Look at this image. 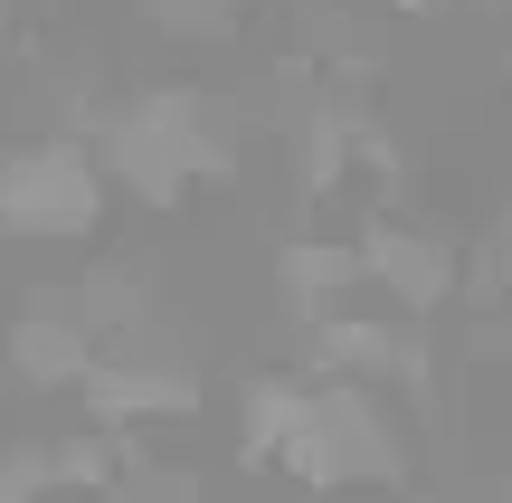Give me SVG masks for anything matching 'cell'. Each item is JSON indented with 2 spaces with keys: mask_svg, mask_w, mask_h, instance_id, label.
Listing matches in <instances>:
<instances>
[{
  "mask_svg": "<svg viewBox=\"0 0 512 503\" xmlns=\"http://www.w3.org/2000/svg\"><path fill=\"white\" fill-rule=\"evenodd\" d=\"M105 162H95L86 133H38V143L0 152V238H38L67 247L105 228Z\"/></svg>",
  "mask_w": 512,
  "mask_h": 503,
  "instance_id": "1",
  "label": "cell"
},
{
  "mask_svg": "<svg viewBox=\"0 0 512 503\" xmlns=\"http://www.w3.org/2000/svg\"><path fill=\"white\" fill-rule=\"evenodd\" d=\"M238 456L256 475L304 485V494H342V466H332V437H323V390L304 371H247L238 380Z\"/></svg>",
  "mask_w": 512,
  "mask_h": 503,
  "instance_id": "2",
  "label": "cell"
},
{
  "mask_svg": "<svg viewBox=\"0 0 512 503\" xmlns=\"http://www.w3.org/2000/svg\"><path fill=\"white\" fill-rule=\"evenodd\" d=\"M351 247H361V285L380 295V314H399V323H427V314H446V304H456V285H465V257L437 238V228L370 219Z\"/></svg>",
  "mask_w": 512,
  "mask_h": 503,
  "instance_id": "3",
  "label": "cell"
},
{
  "mask_svg": "<svg viewBox=\"0 0 512 503\" xmlns=\"http://www.w3.org/2000/svg\"><path fill=\"white\" fill-rule=\"evenodd\" d=\"M76 399H86L95 428L143 437V428H162V418L200 409V371H190V361H152V352H95V371H86Z\"/></svg>",
  "mask_w": 512,
  "mask_h": 503,
  "instance_id": "4",
  "label": "cell"
},
{
  "mask_svg": "<svg viewBox=\"0 0 512 503\" xmlns=\"http://www.w3.org/2000/svg\"><path fill=\"white\" fill-rule=\"evenodd\" d=\"M323 390V437L342 485H389L408 494V428L389 418V390H361V380H313Z\"/></svg>",
  "mask_w": 512,
  "mask_h": 503,
  "instance_id": "5",
  "label": "cell"
},
{
  "mask_svg": "<svg viewBox=\"0 0 512 503\" xmlns=\"http://www.w3.org/2000/svg\"><path fill=\"white\" fill-rule=\"evenodd\" d=\"M266 276H275V304H285V323H294V333L370 295V285H361V247H351V238H332V228H304V238H285V247L266 257Z\"/></svg>",
  "mask_w": 512,
  "mask_h": 503,
  "instance_id": "6",
  "label": "cell"
},
{
  "mask_svg": "<svg viewBox=\"0 0 512 503\" xmlns=\"http://www.w3.org/2000/svg\"><path fill=\"white\" fill-rule=\"evenodd\" d=\"M10 371L29 380V390H86V371H95V333L76 323L67 295H38L29 314L10 323Z\"/></svg>",
  "mask_w": 512,
  "mask_h": 503,
  "instance_id": "7",
  "label": "cell"
}]
</instances>
